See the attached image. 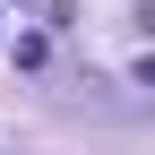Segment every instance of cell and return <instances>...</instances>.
Listing matches in <instances>:
<instances>
[{
  "instance_id": "1",
  "label": "cell",
  "mask_w": 155,
  "mask_h": 155,
  "mask_svg": "<svg viewBox=\"0 0 155 155\" xmlns=\"http://www.w3.org/2000/svg\"><path fill=\"white\" fill-rule=\"evenodd\" d=\"M138 86H155V52H147V61H138Z\"/></svg>"
}]
</instances>
